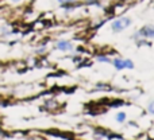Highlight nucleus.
<instances>
[{"label": "nucleus", "instance_id": "nucleus-6", "mask_svg": "<svg viewBox=\"0 0 154 140\" xmlns=\"http://www.w3.org/2000/svg\"><path fill=\"white\" fill-rule=\"evenodd\" d=\"M97 61H100V62H111L108 58H107V57H104V55H99L97 57Z\"/></svg>", "mask_w": 154, "mask_h": 140}, {"label": "nucleus", "instance_id": "nucleus-9", "mask_svg": "<svg viewBox=\"0 0 154 140\" xmlns=\"http://www.w3.org/2000/svg\"><path fill=\"white\" fill-rule=\"evenodd\" d=\"M14 1H19V0H14Z\"/></svg>", "mask_w": 154, "mask_h": 140}, {"label": "nucleus", "instance_id": "nucleus-1", "mask_svg": "<svg viewBox=\"0 0 154 140\" xmlns=\"http://www.w3.org/2000/svg\"><path fill=\"white\" fill-rule=\"evenodd\" d=\"M131 24V19H128V18H122V19H119V20H115L114 23L111 24V27H112V30L114 31H122L123 28H126L127 26H130Z\"/></svg>", "mask_w": 154, "mask_h": 140}, {"label": "nucleus", "instance_id": "nucleus-8", "mask_svg": "<svg viewBox=\"0 0 154 140\" xmlns=\"http://www.w3.org/2000/svg\"><path fill=\"white\" fill-rule=\"evenodd\" d=\"M57 1H60V3H64V0H57Z\"/></svg>", "mask_w": 154, "mask_h": 140}, {"label": "nucleus", "instance_id": "nucleus-2", "mask_svg": "<svg viewBox=\"0 0 154 140\" xmlns=\"http://www.w3.org/2000/svg\"><path fill=\"white\" fill-rule=\"evenodd\" d=\"M114 65L118 70H123L125 67H128V69L134 67V64L130 59H114Z\"/></svg>", "mask_w": 154, "mask_h": 140}, {"label": "nucleus", "instance_id": "nucleus-3", "mask_svg": "<svg viewBox=\"0 0 154 140\" xmlns=\"http://www.w3.org/2000/svg\"><path fill=\"white\" fill-rule=\"evenodd\" d=\"M57 49L58 50H62V51H69L72 50V43L68 42V40H61V42L57 43Z\"/></svg>", "mask_w": 154, "mask_h": 140}, {"label": "nucleus", "instance_id": "nucleus-5", "mask_svg": "<svg viewBox=\"0 0 154 140\" xmlns=\"http://www.w3.org/2000/svg\"><path fill=\"white\" fill-rule=\"evenodd\" d=\"M116 120H118L119 123H123V121H125V120H126V113H125V112H119V113L116 115Z\"/></svg>", "mask_w": 154, "mask_h": 140}, {"label": "nucleus", "instance_id": "nucleus-4", "mask_svg": "<svg viewBox=\"0 0 154 140\" xmlns=\"http://www.w3.org/2000/svg\"><path fill=\"white\" fill-rule=\"evenodd\" d=\"M139 34H142L145 38H153V35H154V31H153V27H145L143 30H141L139 31Z\"/></svg>", "mask_w": 154, "mask_h": 140}, {"label": "nucleus", "instance_id": "nucleus-7", "mask_svg": "<svg viewBox=\"0 0 154 140\" xmlns=\"http://www.w3.org/2000/svg\"><path fill=\"white\" fill-rule=\"evenodd\" d=\"M149 112H150V113H154V111H153V103L149 104Z\"/></svg>", "mask_w": 154, "mask_h": 140}]
</instances>
